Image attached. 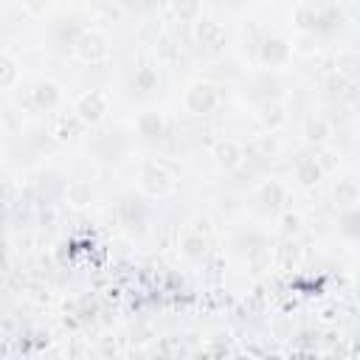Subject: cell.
Listing matches in <instances>:
<instances>
[{
  "mask_svg": "<svg viewBox=\"0 0 360 360\" xmlns=\"http://www.w3.org/2000/svg\"><path fill=\"white\" fill-rule=\"evenodd\" d=\"M138 183H141V191L152 200H160V197H169L174 191V177L169 169L158 166V163H143L141 166V174H138Z\"/></svg>",
  "mask_w": 360,
  "mask_h": 360,
  "instance_id": "cell-1",
  "label": "cell"
},
{
  "mask_svg": "<svg viewBox=\"0 0 360 360\" xmlns=\"http://www.w3.org/2000/svg\"><path fill=\"white\" fill-rule=\"evenodd\" d=\"M183 104L191 115H208L219 104V90L211 82H191L183 96Z\"/></svg>",
  "mask_w": 360,
  "mask_h": 360,
  "instance_id": "cell-2",
  "label": "cell"
},
{
  "mask_svg": "<svg viewBox=\"0 0 360 360\" xmlns=\"http://www.w3.org/2000/svg\"><path fill=\"white\" fill-rule=\"evenodd\" d=\"M73 53L82 62L96 65V62H104L110 56V42H107V37L101 31H82L76 37V42H73Z\"/></svg>",
  "mask_w": 360,
  "mask_h": 360,
  "instance_id": "cell-3",
  "label": "cell"
},
{
  "mask_svg": "<svg viewBox=\"0 0 360 360\" xmlns=\"http://www.w3.org/2000/svg\"><path fill=\"white\" fill-rule=\"evenodd\" d=\"M107 107H110V101H107V96H104L101 90H87V93H82V96L76 98L73 112H76V118H79L84 127H96V124L107 115Z\"/></svg>",
  "mask_w": 360,
  "mask_h": 360,
  "instance_id": "cell-4",
  "label": "cell"
},
{
  "mask_svg": "<svg viewBox=\"0 0 360 360\" xmlns=\"http://www.w3.org/2000/svg\"><path fill=\"white\" fill-rule=\"evenodd\" d=\"M259 62L264 68H281L290 62V53H292V45L284 39V37H264L259 42Z\"/></svg>",
  "mask_w": 360,
  "mask_h": 360,
  "instance_id": "cell-5",
  "label": "cell"
},
{
  "mask_svg": "<svg viewBox=\"0 0 360 360\" xmlns=\"http://www.w3.org/2000/svg\"><path fill=\"white\" fill-rule=\"evenodd\" d=\"M211 158H214L217 169H222V172H233L236 166H242V160H245V149H242V143L233 141V138H219V141L214 143V149H211Z\"/></svg>",
  "mask_w": 360,
  "mask_h": 360,
  "instance_id": "cell-6",
  "label": "cell"
},
{
  "mask_svg": "<svg viewBox=\"0 0 360 360\" xmlns=\"http://www.w3.org/2000/svg\"><path fill=\"white\" fill-rule=\"evenodd\" d=\"M194 39L205 51H219L225 45V28L211 17H200L194 22Z\"/></svg>",
  "mask_w": 360,
  "mask_h": 360,
  "instance_id": "cell-7",
  "label": "cell"
},
{
  "mask_svg": "<svg viewBox=\"0 0 360 360\" xmlns=\"http://www.w3.org/2000/svg\"><path fill=\"white\" fill-rule=\"evenodd\" d=\"M256 202L262 205V211L276 214V211L287 202V188H284V183H278V180H264V183L256 188Z\"/></svg>",
  "mask_w": 360,
  "mask_h": 360,
  "instance_id": "cell-8",
  "label": "cell"
},
{
  "mask_svg": "<svg viewBox=\"0 0 360 360\" xmlns=\"http://www.w3.org/2000/svg\"><path fill=\"white\" fill-rule=\"evenodd\" d=\"M301 259H304V250H301V245H298L295 239H284V242H278V248L273 250V264H276L278 270H284V273L295 270V267L301 264Z\"/></svg>",
  "mask_w": 360,
  "mask_h": 360,
  "instance_id": "cell-9",
  "label": "cell"
},
{
  "mask_svg": "<svg viewBox=\"0 0 360 360\" xmlns=\"http://www.w3.org/2000/svg\"><path fill=\"white\" fill-rule=\"evenodd\" d=\"M135 129H138L141 138L158 141V138L166 135V118H163L158 110H143V112L138 115V121H135Z\"/></svg>",
  "mask_w": 360,
  "mask_h": 360,
  "instance_id": "cell-10",
  "label": "cell"
},
{
  "mask_svg": "<svg viewBox=\"0 0 360 360\" xmlns=\"http://www.w3.org/2000/svg\"><path fill=\"white\" fill-rule=\"evenodd\" d=\"M31 101L39 107V110H53L59 101H62V87L56 84V82H51V79H42V82H37L34 84V90H31Z\"/></svg>",
  "mask_w": 360,
  "mask_h": 360,
  "instance_id": "cell-11",
  "label": "cell"
},
{
  "mask_svg": "<svg viewBox=\"0 0 360 360\" xmlns=\"http://www.w3.org/2000/svg\"><path fill=\"white\" fill-rule=\"evenodd\" d=\"M292 22H295L298 31H304V34L321 31V6H315V3H298V6L292 8Z\"/></svg>",
  "mask_w": 360,
  "mask_h": 360,
  "instance_id": "cell-12",
  "label": "cell"
},
{
  "mask_svg": "<svg viewBox=\"0 0 360 360\" xmlns=\"http://www.w3.org/2000/svg\"><path fill=\"white\" fill-rule=\"evenodd\" d=\"M256 118H259V124L264 129H278L287 121V110H284V104L278 98H264L259 104V110H256Z\"/></svg>",
  "mask_w": 360,
  "mask_h": 360,
  "instance_id": "cell-13",
  "label": "cell"
},
{
  "mask_svg": "<svg viewBox=\"0 0 360 360\" xmlns=\"http://www.w3.org/2000/svg\"><path fill=\"white\" fill-rule=\"evenodd\" d=\"M332 200H335V205L343 208V211L357 208V202H360V186H357L352 177L335 180V186H332Z\"/></svg>",
  "mask_w": 360,
  "mask_h": 360,
  "instance_id": "cell-14",
  "label": "cell"
},
{
  "mask_svg": "<svg viewBox=\"0 0 360 360\" xmlns=\"http://www.w3.org/2000/svg\"><path fill=\"white\" fill-rule=\"evenodd\" d=\"M301 135H304V141H309V143H326V138L332 135V129H329V121L323 118V115H307L304 118V124H301Z\"/></svg>",
  "mask_w": 360,
  "mask_h": 360,
  "instance_id": "cell-15",
  "label": "cell"
},
{
  "mask_svg": "<svg viewBox=\"0 0 360 360\" xmlns=\"http://www.w3.org/2000/svg\"><path fill=\"white\" fill-rule=\"evenodd\" d=\"M323 174H326V172L321 169L318 158H298V163H295V180H298L304 188H309V186L321 183V177H323Z\"/></svg>",
  "mask_w": 360,
  "mask_h": 360,
  "instance_id": "cell-16",
  "label": "cell"
},
{
  "mask_svg": "<svg viewBox=\"0 0 360 360\" xmlns=\"http://www.w3.org/2000/svg\"><path fill=\"white\" fill-rule=\"evenodd\" d=\"M335 73L343 76L346 82H360V53L354 51H340L335 59Z\"/></svg>",
  "mask_w": 360,
  "mask_h": 360,
  "instance_id": "cell-17",
  "label": "cell"
},
{
  "mask_svg": "<svg viewBox=\"0 0 360 360\" xmlns=\"http://www.w3.org/2000/svg\"><path fill=\"white\" fill-rule=\"evenodd\" d=\"M205 250H208V242H205V236L200 233V231H186L183 236H180V253L186 256V259H202L205 256Z\"/></svg>",
  "mask_w": 360,
  "mask_h": 360,
  "instance_id": "cell-18",
  "label": "cell"
},
{
  "mask_svg": "<svg viewBox=\"0 0 360 360\" xmlns=\"http://www.w3.org/2000/svg\"><path fill=\"white\" fill-rule=\"evenodd\" d=\"M65 197H68V202H70L73 208H84V205H90V200H93V188H90V183H84V180H73V183L68 186Z\"/></svg>",
  "mask_w": 360,
  "mask_h": 360,
  "instance_id": "cell-19",
  "label": "cell"
},
{
  "mask_svg": "<svg viewBox=\"0 0 360 360\" xmlns=\"http://www.w3.org/2000/svg\"><path fill=\"white\" fill-rule=\"evenodd\" d=\"M20 79V65L8 56V53H0V87L3 90H11Z\"/></svg>",
  "mask_w": 360,
  "mask_h": 360,
  "instance_id": "cell-20",
  "label": "cell"
},
{
  "mask_svg": "<svg viewBox=\"0 0 360 360\" xmlns=\"http://www.w3.org/2000/svg\"><path fill=\"white\" fill-rule=\"evenodd\" d=\"M155 84H158V70H155V68H149V65L135 68L132 90H138V93H149V90H155Z\"/></svg>",
  "mask_w": 360,
  "mask_h": 360,
  "instance_id": "cell-21",
  "label": "cell"
},
{
  "mask_svg": "<svg viewBox=\"0 0 360 360\" xmlns=\"http://www.w3.org/2000/svg\"><path fill=\"white\" fill-rule=\"evenodd\" d=\"M338 225H340V233H343L346 239H360V205L343 211Z\"/></svg>",
  "mask_w": 360,
  "mask_h": 360,
  "instance_id": "cell-22",
  "label": "cell"
},
{
  "mask_svg": "<svg viewBox=\"0 0 360 360\" xmlns=\"http://www.w3.org/2000/svg\"><path fill=\"white\" fill-rule=\"evenodd\" d=\"M248 270L256 273V276H262L264 270H270V250L262 248V245L250 248V250H248Z\"/></svg>",
  "mask_w": 360,
  "mask_h": 360,
  "instance_id": "cell-23",
  "label": "cell"
},
{
  "mask_svg": "<svg viewBox=\"0 0 360 360\" xmlns=\"http://www.w3.org/2000/svg\"><path fill=\"white\" fill-rule=\"evenodd\" d=\"M82 129H84V124L76 118V112H70V115H62V118L56 121V129H53V132H56V138H62V141H65V138L79 135Z\"/></svg>",
  "mask_w": 360,
  "mask_h": 360,
  "instance_id": "cell-24",
  "label": "cell"
},
{
  "mask_svg": "<svg viewBox=\"0 0 360 360\" xmlns=\"http://www.w3.org/2000/svg\"><path fill=\"white\" fill-rule=\"evenodd\" d=\"M172 14L180 17L183 22H197L200 20V3H172Z\"/></svg>",
  "mask_w": 360,
  "mask_h": 360,
  "instance_id": "cell-25",
  "label": "cell"
},
{
  "mask_svg": "<svg viewBox=\"0 0 360 360\" xmlns=\"http://www.w3.org/2000/svg\"><path fill=\"white\" fill-rule=\"evenodd\" d=\"M326 87H329V93L332 96H338V98H349V90H354V84L352 82H346L343 76H338V73H332L329 79H326Z\"/></svg>",
  "mask_w": 360,
  "mask_h": 360,
  "instance_id": "cell-26",
  "label": "cell"
},
{
  "mask_svg": "<svg viewBox=\"0 0 360 360\" xmlns=\"http://www.w3.org/2000/svg\"><path fill=\"white\" fill-rule=\"evenodd\" d=\"M298 228H301V217L287 211V214L281 217V233H284V236H292V233H298Z\"/></svg>",
  "mask_w": 360,
  "mask_h": 360,
  "instance_id": "cell-27",
  "label": "cell"
},
{
  "mask_svg": "<svg viewBox=\"0 0 360 360\" xmlns=\"http://www.w3.org/2000/svg\"><path fill=\"white\" fill-rule=\"evenodd\" d=\"M318 163H321L323 172H332V169L338 166V155H335L332 149H321V152H318Z\"/></svg>",
  "mask_w": 360,
  "mask_h": 360,
  "instance_id": "cell-28",
  "label": "cell"
},
{
  "mask_svg": "<svg viewBox=\"0 0 360 360\" xmlns=\"http://www.w3.org/2000/svg\"><path fill=\"white\" fill-rule=\"evenodd\" d=\"M298 45H301V51H307V53H309V51H312V37H309V34H304Z\"/></svg>",
  "mask_w": 360,
  "mask_h": 360,
  "instance_id": "cell-29",
  "label": "cell"
},
{
  "mask_svg": "<svg viewBox=\"0 0 360 360\" xmlns=\"http://www.w3.org/2000/svg\"><path fill=\"white\" fill-rule=\"evenodd\" d=\"M357 290H360V270H357Z\"/></svg>",
  "mask_w": 360,
  "mask_h": 360,
  "instance_id": "cell-30",
  "label": "cell"
}]
</instances>
